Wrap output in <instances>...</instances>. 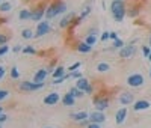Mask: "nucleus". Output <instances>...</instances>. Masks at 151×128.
I'll return each mask as SVG.
<instances>
[{
	"label": "nucleus",
	"instance_id": "obj_1",
	"mask_svg": "<svg viewBox=\"0 0 151 128\" xmlns=\"http://www.w3.org/2000/svg\"><path fill=\"white\" fill-rule=\"evenodd\" d=\"M65 12H67V3L64 0H53L45 9V18L52 20V18H56L60 14H65Z\"/></svg>",
	"mask_w": 151,
	"mask_h": 128
},
{
	"label": "nucleus",
	"instance_id": "obj_2",
	"mask_svg": "<svg viewBox=\"0 0 151 128\" xmlns=\"http://www.w3.org/2000/svg\"><path fill=\"white\" fill-rule=\"evenodd\" d=\"M110 12H112V17L116 23H121L125 15H127V8H125V2L124 0H113L110 3Z\"/></svg>",
	"mask_w": 151,
	"mask_h": 128
},
{
	"label": "nucleus",
	"instance_id": "obj_3",
	"mask_svg": "<svg viewBox=\"0 0 151 128\" xmlns=\"http://www.w3.org/2000/svg\"><path fill=\"white\" fill-rule=\"evenodd\" d=\"M92 102H94V106H95V110L104 112V110L109 107V102H110V99H109V97H107L104 92H101V94H97V95L94 97Z\"/></svg>",
	"mask_w": 151,
	"mask_h": 128
},
{
	"label": "nucleus",
	"instance_id": "obj_4",
	"mask_svg": "<svg viewBox=\"0 0 151 128\" xmlns=\"http://www.w3.org/2000/svg\"><path fill=\"white\" fill-rule=\"evenodd\" d=\"M45 86V82L41 83H36V82H21L18 84V91L21 92H35V91H40Z\"/></svg>",
	"mask_w": 151,
	"mask_h": 128
},
{
	"label": "nucleus",
	"instance_id": "obj_5",
	"mask_svg": "<svg viewBox=\"0 0 151 128\" xmlns=\"http://www.w3.org/2000/svg\"><path fill=\"white\" fill-rule=\"evenodd\" d=\"M144 75L142 74H139V72H133V74H130L129 77H127V84L130 86V87H133V89H137V87H141L142 84H144Z\"/></svg>",
	"mask_w": 151,
	"mask_h": 128
},
{
	"label": "nucleus",
	"instance_id": "obj_6",
	"mask_svg": "<svg viewBox=\"0 0 151 128\" xmlns=\"http://www.w3.org/2000/svg\"><path fill=\"white\" fill-rule=\"evenodd\" d=\"M76 86H77L80 91H83L86 95H91L94 92V87L91 84V82L86 79V77H80L79 80H76Z\"/></svg>",
	"mask_w": 151,
	"mask_h": 128
},
{
	"label": "nucleus",
	"instance_id": "obj_7",
	"mask_svg": "<svg viewBox=\"0 0 151 128\" xmlns=\"http://www.w3.org/2000/svg\"><path fill=\"white\" fill-rule=\"evenodd\" d=\"M136 51H137V48H136V45L134 44H129V45H124L119 51H118V54H119V57L121 59H132L134 54H136Z\"/></svg>",
	"mask_w": 151,
	"mask_h": 128
},
{
	"label": "nucleus",
	"instance_id": "obj_8",
	"mask_svg": "<svg viewBox=\"0 0 151 128\" xmlns=\"http://www.w3.org/2000/svg\"><path fill=\"white\" fill-rule=\"evenodd\" d=\"M52 32V26L48 21H40L36 24V32H35V38H41L47 33Z\"/></svg>",
	"mask_w": 151,
	"mask_h": 128
},
{
	"label": "nucleus",
	"instance_id": "obj_9",
	"mask_svg": "<svg viewBox=\"0 0 151 128\" xmlns=\"http://www.w3.org/2000/svg\"><path fill=\"white\" fill-rule=\"evenodd\" d=\"M45 9H47L45 3H40V5H38V6L32 11V20L36 21V23L42 21V18L45 17Z\"/></svg>",
	"mask_w": 151,
	"mask_h": 128
},
{
	"label": "nucleus",
	"instance_id": "obj_10",
	"mask_svg": "<svg viewBox=\"0 0 151 128\" xmlns=\"http://www.w3.org/2000/svg\"><path fill=\"white\" fill-rule=\"evenodd\" d=\"M118 101L121 102L122 106L133 104V102H134V95H133L132 92H121L119 97H118Z\"/></svg>",
	"mask_w": 151,
	"mask_h": 128
},
{
	"label": "nucleus",
	"instance_id": "obj_11",
	"mask_svg": "<svg viewBox=\"0 0 151 128\" xmlns=\"http://www.w3.org/2000/svg\"><path fill=\"white\" fill-rule=\"evenodd\" d=\"M106 121V114L104 112L95 110L92 113H89V122H95V124H103Z\"/></svg>",
	"mask_w": 151,
	"mask_h": 128
},
{
	"label": "nucleus",
	"instance_id": "obj_12",
	"mask_svg": "<svg viewBox=\"0 0 151 128\" xmlns=\"http://www.w3.org/2000/svg\"><path fill=\"white\" fill-rule=\"evenodd\" d=\"M60 99V95L58 92H50L48 95L44 97V104L45 106H56Z\"/></svg>",
	"mask_w": 151,
	"mask_h": 128
},
{
	"label": "nucleus",
	"instance_id": "obj_13",
	"mask_svg": "<svg viewBox=\"0 0 151 128\" xmlns=\"http://www.w3.org/2000/svg\"><path fill=\"white\" fill-rule=\"evenodd\" d=\"M77 17L76 15V12H70V14H67L64 18L60 20V23H59V27L60 29H68L70 26H71V23L74 21V18Z\"/></svg>",
	"mask_w": 151,
	"mask_h": 128
},
{
	"label": "nucleus",
	"instance_id": "obj_14",
	"mask_svg": "<svg viewBox=\"0 0 151 128\" xmlns=\"http://www.w3.org/2000/svg\"><path fill=\"white\" fill-rule=\"evenodd\" d=\"M151 107V102L148 99H137L133 102V110L134 112H142V110H147Z\"/></svg>",
	"mask_w": 151,
	"mask_h": 128
},
{
	"label": "nucleus",
	"instance_id": "obj_15",
	"mask_svg": "<svg viewBox=\"0 0 151 128\" xmlns=\"http://www.w3.org/2000/svg\"><path fill=\"white\" fill-rule=\"evenodd\" d=\"M74 50L79 51V53H82V54H88V53H91V51H92V45L86 44L85 41H80V42H77L74 45Z\"/></svg>",
	"mask_w": 151,
	"mask_h": 128
},
{
	"label": "nucleus",
	"instance_id": "obj_16",
	"mask_svg": "<svg viewBox=\"0 0 151 128\" xmlns=\"http://www.w3.org/2000/svg\"><path fill=\"white\" fill-rule=\"evenodd\" d=\"M76 99H77V98H74L70 92H67L65 95H62L60 102H62L65 107H74V106H76Z\"/></svg>",
	"mask_w": 151,
	"mask_h": 128
},
{
	"label": "nucleus",
	"instance_id": "obj_17",
	"mask_svg": "<svg viewBox=\"0 0 151 128\" xmlns=\"http://www.w3.org/2000/svg\"><path fill=\"white\" fill-rule=\"evenodd\" d=\"M125 118H127V109H125V107L118 109V112L115 113V122L118 125H122L125 122Z\"/></svg>",
	"mask_w": 151,
	"mask_h": 128
},
{
	"label": "nucleus",
	"instance_id": "obj_18",
	"mask_svg": "<svg viewBox=\"0 0 151 128\" xmlns=\"http://www.w3.org/2000/svg\"><path fill=\"white\" fill-rule=\"evenodd\" d=\"M50 72L47 71V68H41V69H38L35 74H33V82H36V83H41V82H44L45 79H47V75H48Z\"/></svg>",
	"mask_w": 151,
	"mask_h": 128
},
{
	"label": "nucleus",
	"instance_id": "obj_19",
	"mask_svg": "<svg viewBox=\"0 0 151 128\" xmlns=\"http://www.w3.org/2000/svg\"><path fill=\"white\" fill-rule=\"evenodd\" d=\"M70 118L76 122H82V121H86L89 119V113L88 112H76V113H71Z\"/></svg>",
	"mask_w": 151,
	"mask_h": 128
},
{
	"label": "nucleus",
	"instance_id": "obj_20",
	"mask_svg": "<svg viewBox=\"0 0 151 128\" xmlns=\"http://www.w3.org/2000/svg\"><path fill=\"white\" fill-rule=\"evenodd\" d=\"M18 18H20L21 21L32 20V11H29V9H21V11L18 12Z\"/></svg>",
	"mask_w": 151,
	"mask_h": 128
},
{
	"label": "nucleus",
	"instance_id": "obj_21",
	"mask_svg": "<svg viewBox=\"0 0 151 128\" xmlns=\"http://www.w3.org/2000/svg\"><path fill=\"white\" fill-rule=\"evenodd\" d=\"M97 41H98V35L88 33V35L85 36V42H86V44H89V45H92V47L97 44Z\"/></svg>",
	"mask_w": 151,
	"mask_h": 128
},
{
	"label": "nucleus",
	"instance_id": "obj_22",
	"mask_svg": "<svg viewBox=\"0 0 151 128\" xmlns=\"http://www.w3.org/2000/svg\"><path fill=\"white\" fill-rule=\"evenodd\" d=\"M68 92H70V94H71L74 98H83V97H85V92H83V91H80V89H79L77 86H76V84L70 89Z\"/></svg>",
	"mask_w": 151,
	"mask_h": 128
},
{
	"label": "nucleus",
	"instance_id": "obj_23",
	"mask_svg": "<svg viewBox=\"0 0 151 128\" xmlns=\"http://www.w3.org/2000/svg\"><path fill=\"white\" fill-rule=\"evenodd\" d=\"M64 75H65V68L62 67V65H59V67L55 68V71H53V79H59V77H64Z\"/></svg>",
	"mask_w": 151,
	"mask_h": 128
},
{
	"label": "nucleus",
	"instance_id": "obj_24",
	"mask_svg": "<svg viewBox=\"0 0 151 128\" xmlns=\"http://www.w3.org/2000/svg\"><path fill=\"white\" fill-rule=\"evenodd\" d=\"M109 69H110V65L106 63V62H100L97 65V71L98 72H109Z\"/></svg>",
	"mask_w": 151,
	"mask_h": 128
},
{
	"label": "nucleus",
	"instance_id": "obj_25",
	"mask_svg": "<svg viewBox=\"0 0 151 128\" xmlns=\"http://www.w3.org/2000/svg\"><path fill=\"white\" fill-rule=\"evenodd\" d=\"M12 9V5L9 2H2L0 3V14H5V12H9Z\"/></svg>",
	"mask_w": 151,
	"mask_h": 128
},
{
	"label": "nucleus",
	"instance_id": "obj_26",
	"mask_svg": "<svg viewBox=\"0 0 151 128\" xmlns=\"http://www.w3.org/2000/svg\"><path fill=\"white\" fill-rule=\"evenodd\" d=\"M21 36L24 38V39H32V38H35V33H33L32 29H24L21 32Z\"/></svg>",
	"mask_w": 151,
	"mask_h": 128
},
{
	"label": "nucleus",
	"instance_id": "obj_27",
	"mask_svg": "<svg viewBox=\"0 0 151 128\" xmlns=\"http://www.w3.org/2000/svg\"><path fill=\"white\" fill-rule=\"evenodd\" d=\"M89 14H91V5H86V6H83V9H82V12H80L79 17H80L82 20H85Z\"/></svg>",
	"mask_w": 151,
	"mask_h": 128
},
{
	"label": "nucleus",
	"instance_id": "obj_28",
	"mask_svg": "<svg viewBox=\"0 0 151 128\" xmlns=\"http://www.w3.org/2000/svg\"><path fill=\"white\" fill-rule=\"evenodd\" d=\"M124 45H125V44H124V41L121 39V38H118L116 41H113V44H112V47H110V48H112V50H121Z\"/></svg>",
	"mask_w": 151,
	"mask_h": 128
},
{
	"label": "nucleus",
	"instance_id": "obj_29",
	"mask_svg": "<svg viewBox=\"0 0 151 128\" xmlns=\"http://www.w3.org/2000/svg\"><path fill=\"white\" fill-rule=\"evenodd\" d=\"M127 15H129V17H132V18H136L137 15H139V8H137V6L130 8V9L127 11Z\"/></svg>",
	"mask_w": 151,
	"mask_h": 128
},
{
	"label": "nucleus",
	"instance_id": "obj_30",
	"mask_svg": "<svg viewBox=\"0 0 151 128\" xmlns=\"http://www.w3.org/2000/svg\"><path fill=\"white\" fill-rule=\"evenodd\" d=\"M23 53L24 54H36V48H33L32 45H27L23 48Z\"/></svg>",
	"mask_w": 151,
	"mask_h": 128
},
{
	"label": "nucleus",
	"instance_id": "obj_31",
	"mask_svg": "<svg viewBox=\"0 0 151 128\" xmlns=\"http://www.w3.org/2000/svg\"><path fill=\"white\" fill-rule=\"evenodd\" d=\"M9 74H11V79H14V80L20 77V71H18V68H17V67H12Z\"/></svg>",
	"mask_w": 151,
	"mask_h": 128
},
{
	"label": "nucleus",
	"instance_id": "obj_32",
	"mask_svg": "<svg viewBox=\"0 0 151 128\" xmlns=\"http://www.w3.org/2000/svg\"><path fill=\"white\" fill-rule=\"evenodd\" d=\"M67 79H70V74H65L64 77H59V79H53V84H60V83H64Z\"/></svg>",
	"mask_w": 151,
	"mask_h": 128
},
{
	"label": "nucleus",
	"instance_id": "obj_33",
	"mask_svg": "<svg viewBox=\"0 0 151 128\" xmlns=\"http://www.w3.org/2000/svg\"><path fill=\"white\" fill-rule=\"evenodd\" d=\"M80 77H83V74L79 71V69H76V71H73V72H70V79H76V80H79Z\"/></svg>",
	"mask_w": 151,
	"mask_h": 128
},
{
	"label": "nucleus",
	"instance_id": "obj_34",
	"mask_svg": "<svg viewBox=\"0 0 151 128\" xmlns=\"http://www.w3.org/2000/svg\"><path fill=\"white\" fill-rule=\"evenodd\" d=\"M142 54H144V57L148 59V56L151 54V45H144L142 47Z\"/></svg>",
	"mask_w": 151,
	"mask_h": 128
},
{
	"label": "nucleus",
	"instance_id": "obj_35",
	"mask_svg": "<svg viewBox=\"0 0 151 128\" xmlns=\"http://www.w3.org/2000/svg\"><path fill=\"white\" fill-rule=\"evenodd\" d=\"M9 51V47H8V44H5V45H0V56H5L6 53Z\"/></svg>",
	"mask_w": 151,
	"mask_h": 128
},
{
	"label": "nucleus",
	"instance_id": "obj_36",
	"mask_svg": "<svg viewBox=\"0 0 151 128\" xmlns=\"http://www.w3.org/2000/svg\"><path fill=\"white\" fill-rule=\"evenodd\" d=\"M8 39H9V38H8L5 33H0V45H5V44L8 42Z\"/></svg>",
	"mask_w": 151,
	"mask_h": 128
},
{
	"label": "nucleus",
	"instance_id": "obj_37",
	"mask_svg": "<svg viewBox=\"0 0 151 128\" xmlns=\"http://www.w3.org/2000/svg\"><path fill=\"white\" fill-rule=\"evenodd\" d=\"M8 95H9V92L6 91V89H0V101H3Z\"/></svg>",
	"mask_w": 151,
	"mask_h": 128
},
{
	"label": "nucleus",
	"instance_id": "obj_38",
	"mask_svg": "<svg viewBox=\"0 0 151 128\" xmlns=\"http://www.w3.org/2000/svg\"><path fill=\"white\" fill-rule=\"evenodd\" d=\"M79 68H80V63H79V62H76V63H73V65L68 68V71H70V72H73V71L79 69Z\"/></svg>",
	"mask_w": 151,
	"mask_h": 128
},
{
	"label": "nucleus",
	"instance_id": "obj_39",
	"mask_svg": "<svg viewBox=\"0 0 151 128\" xmlns=\"http://www.w3.org/2000/svg\"><path fill=\"white\" fill-rule=\"evenodd\" d=\"M118 33L116 32H109V39H112V41H116L118 39Z\"/></svg>",
	"mask_w": 151,
	"mask_h": 128
},
{
	"label": "nucleus",
	"instance_id": "obj_40",
	"mask_svg": "<svg viewBox=\"0 0 151 128\" xmlns=\"http://www.w3.org/2000/svg\"><path fill=\"white\" fill-rule=\"evenodd\" d=\"M107 39H109V32H103L100 36V41H107Z\"/></svg>",
	"mask_w": 151,
	"mask_h": 128
},
{
	"label": "nucleus",
	"instance_id": "obj_41",
	"mask_svg": "<svg viewBox=\"0 0 151 128\" xmlns=\"http://www.w3.org/2000/svg\"><path fill=\"white\" fill-rule=\"evenodd\" d=\"M86 128H101L100 127V124H95V122H89L86 125Z\"/></svg>",
	"mask_w": 151,
	"mask_h": 128
},
{
	"label": "nucleus",
	"instance_id": "obj_42",
	"mask_svg": "<svg viewBox=\"0 0 151 128\" xmlns=\"http://www.w3.org/2000/svg\"><path fill=\"white\" fill-rule=\"evenodd\" d=\"M8 121V116L5 113H0V124H3V122H6Z\"/></svg>",
	"mask_w": 151,
	"mask_h": 128
},
{
	"label": "nucleus",
	"instance_id": "obj_43",
	"mask_svg": "<svg viewBox=\"0 0 151 128\" xmlns=\"http://www.w3.org/2000/svg\"><path fill=\"white\" fill-rule=\"evenodd\" d=\"M12 51H14V53H20V51H23V47L21 45H15L14 48H12Z\"/></svg>",
	"mask_w": 151,
	"mask_h": 128
},
{
	"label": "nucleus",
	"instance_id": "obj_44",
	"mask_svg": "<svg viewBox=\"0 0 151 128\" xmlns=\"http://www.w3.org/2000/svg\"><path fill=\"white\" fill-rule=\"evenodd\" d=\"M5 72H6V69H5L3 67H0V80H2L3 77H5Z\"/></svg>",
	"mask_w": 151,
	"mask_h": 128
},
{
	"label": "nucleus",
	"instance_id": "obj_45",
	"mask_svg": "<svg viewBox=\"0 0 151 128\" xmlns=\"http://www.w3.org/2000/svg\"><path fill=\"white\" fill-rule=\"evenodd\" d=\"M88 33H94V35H98V29H97V27H92V29H89V30H88Z\"/></svg>",
	"mask_w": 151,
	"mask_h": 128
},
{
	"label": "nucleus",
	"instance_id": "obj_46",
	"mask_svg": "<svg viewBox=\"0 0 151 128\" xmlns=\"http://www.w3.org/2000/svg\"><path fill=\"white\" fill-rule=\"evenodd\" d=\"M8 23V18L6 17H0V26H3V24H6Z\"/></svg>",
	"mask_w": 151,
	"mask_h": 128
},
{
	"label": "nucleus",
	"instance_id": "obj_47",
	"mask_svg": "<svg viewBox=\"0 0 151 128\" xmlns=\"http://www.w3.org/2000/svg\"><path fill=\"white\" fill-rule=\"evenodd\" d=\"M0 113H3V107L2 106H0Z\"/></svg>",
	"mask_w": 151,
	"mask_h": 128
},
{
	"label": "nucleus",
	"instance_id": "obj_48",
	"mask_svg": "<svg viewBox=\"0 0 151 128\" xmlns=\"http://www.w3.org/2000/svg\"><path fill=\"white\" fill-rule=\"evenodd\" d=\"M42 128H55V127H42Z\"/></svg>",
	"mask_w": 151,
	"mask_h": 128
},
{
	"label": "nucleus",
	"instance_id": "obj_49",
	"mask_svg": "<svg viewBox=\"0 0 151 128\" xmlns=\"http://www.w3.org/2000/svg\"><path fill=\"white\" fill-rule=\"evenodd\" d=\"M148 60H150V62H151V54H150V56H148Z\"/></svg>",
	"mask_w": 151,
	"mask_h": 128
},
{
	"label": "nucleus",
	"instance_id": "obj_50",
	"mask_svg": "<svg viewBox=\"0 0 151 128\" xmlns=\"http://www.w3.org/2000/svg\"><path fill=\"white\" fill-rule=\"evenodd\" d=\"M150 45H151V36H150Z\"/></svg>",
	"mask_w": 151,
	"mask_h": 128
},
{
	"label": "nucleus",
	"instance_id": "obj_51",
	"mask_svg": "<svg viewBox=\"0 0 151 128\" xmlns=\"http://www.w3.org/2000/svg\"><path fill=\"white\" fill-rule=\"evenodd\" d=\"M150 77H151V69H150Z\"/></svg>",
	"mask_w": 151,
	"mask_h": 128
},
{
	"label": "nucleus",
	"instance_id": "obj_52",
	"mask_svg": "<svg viewBox=\"0 0 151 128\" xmlns=\"http://www.w3.org/2000/svg\"><path fill=\"white\" fill-rule=\"evenodd\" d=\"M0 128H2V124H0Z\"/></svg>",
	"mask_w": 151,
	"mask_h": 128
},
{
	"label": "nucleus",
	"instance_id": "obj_53",
	"mask_svg": "<svg viewBox=\"0 0 151 128\" xmlns=\"http://www.w3.org/2000/svg\"><path fill=\"white\" fill-rule=\"evenodd\" d=\"M0 3H2V0H0Z\"/></svg>",
	"mask_w": 151,
	"mask_h": 128
},
{
	"label": "nucleus",
	"instance_id": "obj_54",
	"mask_svg": "<svg viewBox=\"0 0 151 128\" xmlns=\"http://www.w3.org/2000/svg\"><path fill=\"white\" fill-rule=\"evenodd\" d=\"M144 2H145V0H144Z\"/></svg>",
	"mask_w": 151,
	"mask_h": 128
}]
</instances>
